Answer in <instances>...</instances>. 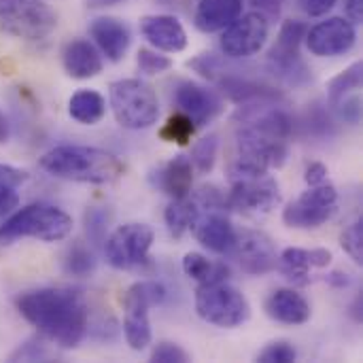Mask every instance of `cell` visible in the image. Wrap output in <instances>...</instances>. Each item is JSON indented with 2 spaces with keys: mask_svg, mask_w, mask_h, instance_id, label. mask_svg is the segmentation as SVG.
Wrapping results in <instances>:
<instances>
[{
  "mask_svg": "<svg viewBox=\"0 0 363 363\" xmlns=\"http://www.w3.org/2000/svg\"><path fill=\"white\" fill-rule=\"evenodd\" d=\"M234 121V155L230 160V179H247L268 174L287 160V143L291 136V119L283 108L268 106L266 100L245 102Z\"/></svg>",
  "mask_w": 363,
  "mask_h": 363,
  "instance_id": "6da1fadb",
  "label": "cell"
},
{
  "mask_svg": "<svg viewBox=\"0 0 363 363\" xmlns=\"http://www.w3.org/2000/svg\"><path fill=\"white\" fill-rule=\"evenodd\" d=\"M19 315L47 340L74 349L89 332V306L77 289L40 287L17 298Z\"/></svg>",
  "mask_w": 363,
  "mask_h": 363,
  "instance_id": "7a4b0ae2",
  "label": "cell"
},
{
  "mask_svg": "<svg viewBox=\"0 0 363 363\" xmlns=\"http://www.w3.org/2000/svg\"><path fill=\"white\" fill-rule=\"evenodd\" d=\"M38 166L51 177L91 185H111L123 174V164L117 155L83 145L55 147L40 157Z\"/></svg>",
  "mask_w": 363,
  "mask_h": 363,
  "instance_id": "3957f363",
  "label": "cell"
},
{
  "mask_svg": "<svg viewBox=\"0 0 363 363\" xmlns=\"http://www.w3.org/2000/svg\"><path fill=\"white\" fill-rule=\"evenodd\" d=\"M72 232V217L60 206L36 202L15 211L0 225V245H11L21 238L43 242H60Z\"/></svg>",
  "mask_w": 363,
  "mask_h": 363,
  "instance_id": "277c9868",
  "label": "cell"
},
{
  "mask_svg": "<svg viewBox=\"0 0 363 363\" xmlns=\"http://www.w3.org/2000/svg\"><path fill=\"white\" fill-rule=\"evenodd\" d=\"M111 108L125 130H147L160 117L157 94L143 79H121L111 83Z\"/></svg>",
  "mask_w": 363,
  "mask_h": 363,
  "instance_id": "5b68a950",
  "label": "cell"
},
{
  "mask_svg": "<svg viewBox=\"0 0 363 363\" xmlns=\"http://www.w3.org/2000/svg\"><path fill=\"white\" fill-rule=\"evenodd\" d=\"M196 313L202 321L211 325L232 330L249 321L251 304L228 281L211 283V285H200L196 289Z\"/></svg>",
  "mask_w": 363,
  "mask_h": 363,
  "instance_id": "8992f818",
  "label": "cell"
},
{
  "mask_svg": "<svg viewBox=\"0 0 363 363\" xmlns=\"http://www.w3.org/2000/svg\"><path fill=\"white\" fill-rule=\"evenodd\" d=\"M166 300V289L157 281L134 283L123 296V334L132 351H145L151 345L149 308Z\"/></svg>",
  "mask_w": 363,
  "mask_h": 363,
  "instance_id": "52a82bcc",
  "label": "cell"
},
{
  "mask_svg": "<svg viewBox=\"0 0 363 363\" xmlns=\"http://www.w3.org/2000/svg\"><path fill=\"white\" fill-rule=\"evenodd\" d=\"M0 28L23 40H43L57 28V13L45 0H0Z\"/></svg>",
  "mask_w": 363,
  "mask_h": 363,
  "instance_id": "ba28073f",
  "label": "cell"
},
{
  "mask_svg": "<svg viewBox=\"0 0 363 363\" xmlns=\"http://www.w3.org/2000/svg\"><path fill=\"white\" fill-rule=\"evenodd\" d=\"M306 23L298 19L283 21L277 43L268 51L270 70L289 85H302L311 79V70L300 55V47L306 36Z\"/></svg>",
  "mask_w": 363,
  "mask_h": 363,
  "instance_id": "9c48e42d",
  "label": "cell"
},
{
  "mask_svg": "<svg viewBox=\"0 0 363 363\" xmlns=\"http://www.w3.org/2000/svg\"><path fill=\"white\" fill-rule=\"evenodd\" d=\"M153 228L147 223L119 225L104 240V257L117 270H134L149 262V249L153 245Z\"/></svg>",
  "mask_w": 363,
  "mask_h": 363,
  "instance_id": "30bf717a",
  "label": "cell"
},
{
  "mask_svg": "<svg viewBox=\"0 0 363 363\" xmlns=\"http://www.w3.org/2000/svg\"><path fill=\"white\" fill-rule=\"evenodd\" d=\"M338 211V191L332 183L313 185L298 200L287 204L283 211V221L289 228L298 230H315L328 223Z\"/></svg>",
  "mask_w": 363,
  "mask_h": 363,
  "instance_id": "8fae6325",
  "label": "cell"
},
{
  "mask_svg": "<svg viewBox=\"0 0 363 363\" xmlns=\"http://www.w3.org/2000/svg\"><path fill=\"white\" fill-rule=\"evenodd\" d=\"M221 51L230 60H247L262 51L270 34V19L262 11H251L236 17L221 30Z\"/></svg>",
  "mask_w": 363,
  "mask_h": 363,
  "instance_id": "7c38bea8",
  "label": "cell"
},
{
  "mask_svg": "<svg viewBox=\"0 0 363 363\" xmlns=\"http://www.w3.org/2000/svg\"><path fill=\"white\" fill-rule=\"evenodd\" d=\"M279 204H281L279 183H277V179H272L268 174L234 179L232 189L225 196V208L242 213V215L270 213Z\"/></svg>",
  "mask_w": 363,
  "mask_h": 363,
  "instance_id": "4fadbf2b",
  "label": "cell"
},
{
  "mask_svg": "<svg viewBox=\"0 0 363 363\" xmlns=\"http://www.w3.org/2000/svg\"><path fill=\"white\" fill-rule=\"evenodd\" d=\"M228 257H232L242 272L253 277L272 272L279 262L274 242L257 230H236V240Z\"/></svg>",
  "mask_w": 363,
  "mask_h": 363,
  "instance_id": "5bb4252c",
  "label": "cell"
},
{
  "mask_svg": "<svg viewBox=\"0 0 363 363\" xmlns=\"http://www.w3.org/2000/svg\"><path fill=\"white\" fill-rule=\"evenodd\" d=\"M306 47L317 57H336L353 49L357 40L355 23L345 17H328L306 30Z\"/></svg>",
  "mask_w": 363,
  "mask_h": 363,
  "instance_id": "9a60e30c",
  "label": "cell"
},
{
  "mask_svg": "<svg viewBox=\"0 0 363 363\" xmlns=\"http://www.w3.org/2000/svg\"><path fill=\"white\" fill-rule=\"evenodd\" d=\"M172 100L177 111L185 113L196 128L211 123L223 113V100L219 98V94L194 81H181L174 87Z\"/></svg>",
  "mask_w": 363,
  "mask_h": 363,
  "instance_id": "2e32d148",
  "label": "cell"
},
{
  "mask_svg": "<svg viewBox=\"0 0 363 363\" xmlns=\"http://www.w3.org/2000/svg\"><path fill=\"white\" fill-rule=\"evenodd\" d=\"M140 34L164 53H181L187 47V32L174 15H145Z\"/></svg>",
  "mask_w": 363,
  "mask_h": 363,
  "instance_id": "e0dca14e",
  "label": "cell"
},
{
  "mask_svg": "<svg viewBox=\"0 0 363 363\" xmlns=\"http://www.w3.org/2000/svg\"><path fill=\"white\" fill-rule=\"evenodd\" d=\"M332 264V253L328 249H298L289 247L279 255V270L294 283V285H308L313 268H328Z\"/></svg>",
  "mask_w": 363,
  "mask_h": 363,
  "instance_id": "ac0fdd59",
  "label": "cell"
},
{
  "mask_svg": "<svg viewBox=\"0 0 363 363\" xmlns=\"http://www.w3.org/2000/svg\"><path fill=\"white\" fill-rule=\"evenodd\" d=\"M89 34H91L94 43L98 45V49L111 62L123 60L128 49H130V43H132L130 28L117 17H96V19H91Z\"/></svg>",
  "mask_w": 363,
  "mask_h": 363,
  "instance_id": "d6986e66",
  "label": "cell"
},
{
  "mask_svg": "<svg viewBox=\"0 0 363 363\" xmlns=\"http://www.w3.org/2000/svg\"><path fill=\"white\" fill-rule=\"evenodd\" d=\"M194 234L204 249L217 255H228L236 240V230L221 211H208V215H200L194 225Z\"/></svg>",
  "mask_w": 363,
  "mask_h": 363,
  "instance_id": "ffe728a7",
  "label": "cell"
},
{
  "mask_svg": "<svg viewBox=\"0 0 363 363\" xmlns=\"http://www.w3.org/2000/svg\"><path fill=\"white\" fill-rule=\"evenodd\" d=\"M62 64L68 77L85 81L102 72V55L85 38H72L64 45Z\"/></svg>",
  "mask_w": 363,
  "mask_h": 363,
  "instance_id": "44dd1931",
  "label": "cell"
},
{
  "mask_svg": "<svg viewBox=\"0 0 363 363\" xmlns=\"http://www.w3.org/2000/svg\"><path fill=\"white\" fill-rule=\"evenodd\" d=\"M266 315L283 325H304L311 319V304L296 289H277L266 300Z\"/></svg>",
  "mask_w": 363,
  "mask_h": 363,
  "instance_id": "7402d4cb",
  "label": "cell"
},
{
  "mask_svg": "<svg viewBox=\"0 0 363 363\" xmlns=\"http://www.w3.org/2000/svg\"><path fill=\"white\" fill-rule=\"evenodd\" d=\"M153 185L160 187L168 198H187L194 185V166L191 160L185 155L172 157L153 174Z\"/></svg>",
  "mask_w": 363,
  "mask_h": 363,
  "instance_id": "603a6c76",
  "label": "cell"
},
{
  "mask_svg": "<svg viewBox=\"0 0 363 363\" xmlns=\"http://www.w3.org/2000/svg\"><path fill=\"white\" fill-rule=\"evenodd\" d=\"M242 15V0H198L194 23L200 32L213 34L228 28Z\"/></svg>",
  "mask_w": 363,
  "mask_h": 363,
  "instance_id": "cb8c5ba5",
  "label": "cell"
},
{
  "mask_svg": "<svg viewBox=\"0 0 363 363\" xmlns=\"http://www.w3.org/2000/svg\"><path fill=\"white\" fill-rule=\"evenodd\" d=\"M202 208L194 198H177L168 204L164 219L172 238H183L189 230H194L196 221L200 219Z\"/></svg>",
  "mask_w": 363,
  "mask_h": 363,
  "instance_id": "d4e9b609",
  "label": "cell"
},
{
  "mask_svg": "<svg viewBox=\"0 0 363 363\" xmlns=\"http://www.w3.org/2000/svg\"><path fill=\"white\" fill-rule=\"evenodd\" d=\"M68 115L83 125H96L106 115V102L94 89H79L68 100Z\"/></svg>",
  "mask_w": 363,
  "mask_h": 363,
  "instance_id": "484cf974",
  "label": "cell"
},
{
  "mask_svg": "<svg viewBox=\"0 0 363 363\" xmlns=\"http://www.w3.org/2000/svg\"><path fill=\"white\" fill-rule=\"evenodd\" d=\"M183 270L189 279L198 281L200 285L225 283L232 274L223 262H211L200 253H187L183 257Z\"/></svg>",
  "mask_w": 363,
  "mask_h": 363,
  "instance_id": "4316f807",
  "label": "cell"
},
{
  "mask_svg": "<svg viewBox=\"0 0 363 363\" xmlns=\"http://www.w3.org/2000/svg\"><path fill=\"white\" fill-rule=\"evenodd\" d=\"M28 174L19 168L0 164V217L17 208L19 187L26 183Z\"/></svg>",
  "mask_w": 363,
  "mask_h": 363,
  "instance_id": "83f0119b",
  "label": "cell"
},
{
  "mask_svg": "<svg viewBox=\"0 0 363 363\" xmlns=\"http://www.w3.org/2000/svg\"><path fill=\"white\" fill-rule=\"evenodd\" d=\"M363 81V64L362 62H355L351 64L345 72H340L338 77H334L328 85V96H330V102L336 106L338 102H342L345 98H349L353 91H357L362 87Z\"/></svg>",
  "mask_w": 363,
  "mask_h": 363,
  "instance_id": "f1b7e54d",
  "label": "cell"
},
{
  "mask_svg": "<svg viewBox=\"0 0 363 363\" xmlns=\"http://www.w3.org/2000/svg\"><path fill=\"white\" fill-rule=\"evenodd\" d=\"M194 132H196L194 121H191L185 113L177 111L174 115L168 117V121H166L164 128L160 130V136H162L166 143H174V145L185 147V145L191 140Z\"/></svg>",
  "mask_w": 363,
  "mask_h": 363,
  "instance_id": "f546056e",
  "label": "cell"
},
{
  "mask_svg": "<svg viewBox=\"0 0 363 363\" xmlns=\"http://www.w3.org/2000/svg\"><path fill=\"white\" fill-rule=\"evenodd\" d=\"M64 270L70 277H89L96 270V255L85 245H72L64 257Z\"/></svg>",
  "mask_w": 363,
  "mask_h": 363,
  "instance_id": "4dcf8cb0",
  "label": "cell"
},
{
  "mask_svg": "<svg viewBox=\"0 0 363 363\" xmlns=\"http://www.w3.org/2000/svg\"><path fill=\"white\" fill-rule=\"evenodd\" d=\"M217 149H219V136L217 134H208L202 140L196 143L194 151H191V166L202 172L208 174L215 166L217 160Z\"/></svg>",
  "mask_w": 363,
  "mask_h": 363,
  "instance_id": "1f68e13d",
  "label": "cell"
},
{
  "mask_svg": "<svg viewBox=\"0 0 363 363\" xmlns=\"http://www.w3.org/2000/svg\"><path fill=\"white\" fill-rule=\"evenodd\" d=\"M108 223H111V215L106 213V208H89L85 213V232L94 247L104 245Z\"/></svg>",
  "mask_w": 363,
  "mask_h": 363,
  "instance_id": "d6a6232c",
  "label": "cell"
},
{
  "mask_svg": "<svg viewBox=\"0 0 363 363\" xmlns=\"http://www.w3.org/2000/svg\"><path fill=\"white\" fill-rule=\"evenodd\" d=\"M342 249L351 255L355 264H363V219H355L340 236Z\"/></svg>",
  "mask_w": 363,
  "mask_h": 363,
  "instance_id": "836d02e7",
  "label": "cell"
},
{
  "mask_svg": "<svg viewBox=\"0 0 363 363\" xmlns=\"http://www.w3.org/2000/svg\"><path fill=\"white\" fill-rule=\"evenodd\" d=\"M136 64H138V70L143 74L153 77V74H162V72L170 70L172 60L168 55H162V53L153 51V49H140L138 55H136Z\"/></svg>",
  "mask_w": 363,
  "mask_h": 363,
  "instance_id": "e575fe53",
  "label": "cell"
},
{
  "mask_svg": "<svg viewBox=\"0 0 363 363\" xmlns=\"http://www.w3.org/2000/svg\"><path fill=\"white\" fill-rule=\"evenodd\" d=\"M296 359H298V353L289 342H272L257 357V362L262 363H294Z\"/></svg>",
  "mask_w": 363,
  "mask_h": 363,
  "instance_id": "d590c367",
  "label": "cell"
},
{
  "mask_svg": "<svg viewBox=\"0 0 363 363\" xmlns=\"http://www.w3.org/2000/svg\"><path fill=\"white\" fill-rule=\"evenodd\" d=\"M151 362L153 363H187L189 355L172 342H160L153 353H151Z\"/></svg>",
  "mask_w": 363,
  "mask_h": 363,
  "instance_id": "8d00e7d4",
  "label": "cell"
},
{
  "mask_svg": "<svg viewBox=\"0 0 363 363\" xmlns=\"http://www.w3.org/2000/svg\"><path fill=\"white\" fill-rule=\"evenodd\" d=\"M298 2L308 17H323L336 6L338 0H298Z\"/></svg>",
  "mask_w": 363,
  "mask_h": 363,
  "instance_id": "74e56055",
  "label": "cell"
},
{
  "mask_svg": "<svg viewBox=\"0 0 363 363\" xmlns=\"http://www.w3.org/2000/svg\"><path fill=\"white\" fill-rule=\"evenodd\" d=\"M304 179H306L308 187H313V185H319V183H325V181H328V168H325L323 164L315 162V164H311V166L306 168V174H304Z\"/></svg>",
  "mask_w": 363,
  "mask_h": 363,
  "instance_id": "f35d334b",
  "label": "cell"
},
{
  "mask_svg": "<svg viewBox=\"0 0 363 363\" xmlns=\"http://www.w3.org/2000/svg\"><path fill=\"white\" fill-rule=\"evenodd\" d=\"M345 11H347V19L351 23L357 26L363 21V0H347Z\"/></svg>",
  "mask_w": 363,
  "mask_h": 363,
  "instance_id": "ab89813d",
  "label": "cell"
},
{
  "mask_svg": "<svg viewBox=\"0 0 363 363\" xmlns=\"http://www.w3.org/2000/svg\"><path fill=\"white\" fill-rule=\"evenodd\" d=\"M253 4L270 19V17H279L283 0H253Z\"/></svg>",
  "mask_w": 363,
  "mask_h": 363,
  "instance_id": "60d3db41",
  "label": "cell"
},
{
  "mask_svg": "<svg viewBox=\"0 0 363 363\" xmlns=\"http://www.w3.org/2000/svg\"><path fill=\"white\" fill-rule=\"evenodd\" d=\"M47 353L38 347H32V345H26L23 349H19L17 355H13V359H26V362H34V359H45Z\"/></svg>",
  "mask_w": 363,
  "mask_h": 363,
  "instance_id": "b9f144b4",
  "label": "cell"
},
{
  "mask_svg": "<svg viewBox=\"0 0 363 363\" xmlns=\"http://www.w3.org/2000/svg\"><path fill=\"white\" fill-rule=\"evenodd\" d=\"M328 283L334 285V287H349L351 285V277L347 272H332L328 277Z\"/></svg>",
  "mask_w": 363,
  "mask_h": 363,
  "instance_id": "7bdbcfd3",
  "label": "cell"
},
{
  "mask_svg": "<svg viewBox=\"0 0 363 363\" xmlns=\"http://www.w3.org/2000/svg\"><path fill=\"white\" fill-rule=\"evenodd\" d=\"M119 2H125V0H87V6L89 9H104V6H113Z\"/></svg>",
  "mask_w": 363,
  "mask_h": 363,
  "instance_id": "ee69618b",
  "label": "cell"
},
{
  "mask_svg": "<svg viewBox=\"0 0 363 363\" xmlns=\"http://www.w3.org/2000/svg\"><path fill=\"white\" fill-rule=\"evenodd\" d=\"M6 138H9V121L0 113V143H6Z\"/></svg>",
  "mask_w": 363,
  "mask_h": 363,
  "instance_id": "f6af8a7d",
  "label": "cell"
}]
</instances>
